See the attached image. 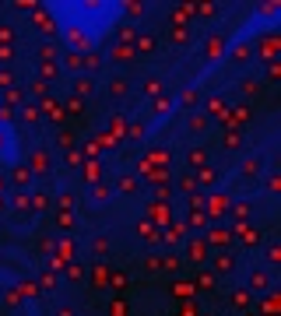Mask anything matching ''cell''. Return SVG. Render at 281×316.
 <instances>
[{"label":"cell","instance_id":"cell-20","mask_svg":"<svg viewBox=\"0 0 281 316\" xmlns=\"http://www.w3.org/2000/svg\"><path fill=\"white\" fill-rule=\"evenodd\" d=\"M201 183H204V186L214 183V172H211V169H201Z\"/></svg>","mask_w":281,"mask_h":316},{"label":"cell","instance_id":"cell-15","mask_svg":"<svg viewBox=\"0 0 281 316\" xmlns=\"http://www.w3.org/2000/svg\"><path fill=\"white\" fill-rule=\"evenodd\" d=\"M232 57H236V60H246V57H250V46H236Z\"/></svg>","mask_w":281,"mask_h":316},{"label":"cell","instance_id":"cell-16","mask_svg":"<svg viewBox=\"0 0 281 316\" xmlns=\"http://www.w3.org/2000/svg\"><path fill=\"white\" fill-rule=\"evenodd\" d=\"M120 190H123V193H134L137 183H134V179H120Z\"/></svg>","mask_w":281,"mask_h":316},{"label":"cell","instance_id":"cell-9","mask_svg":"<svg viewBox=\"0 0 281 316\" xmlns=\"http://www.w3.org/2000/svg\"><path fill=\"white\" fill-rule=\"evenodd\" d=\"M267 264H281V249L274 246V242L267 246Z\"/></svg>","mask_w":281,"mask_h":316},{"label":"cell","instance_id":"cell-4","mask_svg":"<svg viewBox=\"0 0 281 316\" xmlns=\"http://www.w3.org/2000/svg\"><path fill=\"white\" fill-rule=\"evenodd\" d=\"M257 172H260V158H250V162L243 165V176H246V179H257Z\"/></svg>","mask_w":281,"mask_h":316},{"label":"cell","instance_id":"cell-11","mask_svg":"<svg viewBox=\"0 0 281 316\" xmlns=\"http://www.w3.org/2000/svg\"><path fill=\"white\" fill-rule=\"evenodd\" d=\"M67 67L70 71H81V53H67Z\"/></svg>","mask_w":281,"mask_h":316},{"label":"cell","instance_id":"cell-27","mask_svg":"<svg viewBox=\"0 0 281 316\" xmlns=\"http://www.w3.org/2000/svg\"><path fill=\"white\" fill-rule=\"evenodd\" d=\"M0 207H4V200H0Z\"/></svg>","mask_w":281,"mask_h":316},{"label":"cell","instance_id":"cell-13","mask_svg":"<svg viewBox=\"0 0 281 316\" xmlns=\"http://www.w3.org/2000/svg\"><path fill=\"white\" fill-rule=\"evenodd\" d=\"M127 14H130V18H140V14H144V4H127Z\"/></svg>","mask_w":281,"mask_h":316},{"label":"cell","instance_id":"cell-21","mask_svg":"<svg viewBox=\"0 0 281 316\" xmlns=\"http://www.w3.org/2000/svg\"><path fill=\"white\" fill-rule=\"evenodd\" d=\"M204 222H208L204 211H194V215H190V225H204Z\"/></svg>","mask_w":281,"mask_h":316},{"label":"cell","instance_id":"cell-24","mask_svg":"<svg viewBox=\"0 0 281 316\" xmlns=\"http://www.w3.org/2000/svg\"><path fill=\"white\" fill-rule=\"evenodd\" d=\"M0 42H11V28L7 25H0Z\"/></svg>","mask_w":281,"mask_h":316},{"label":"cell","instance_id":"cell-8","mask_svg":"<svg viewBox=\"0 0 281 316\" xmlns=\"http://www.w3.org/2000/svg\"><path fill=\"white\" fill-rule=\"evenodd\" d=\"M88 91H91V81L84 78V81H74V95H77V98H81V95H88Z\"/></svg>","mask_w":281,"mask_h":316},{"label":"cell","instance_id":"cell-7","mask_svg":"<svg viewBox=\"0 0 281 316\" xmlns=\"http://www.w3.org/2000/svg\"><path fill=\"white\" fill-rule=\"evenodd\" d=\"M211 211H214V215H221V211H228V197H221V193H218V197L211 200Z\"/></svg>","mask_w":281,"mask_h":316},{"label":"cell","instance_id":"cell-1","mask_svg":"<svg viewBox=\"0 0 281 316\" xmlns=\"http://www.w3.org/2000/svg\"><path fill=\"white\" fill-rule=\"evenodd\" d=\"M32 179H35V176H32V165H18V169H14V183H18V186H32Z\"/></svg>","mask_w":281,"mask_h":316},{"label":"cell","instance_id":"cell-25","mask_svg":"<svg viewBox=\"0 0 281 316\" xmlns=\"http://www.w3.org/2000/svg\"><path fill=\"white\" fill-rule=\"evenodd\" d=\"M57 316H74V309H70V306H64V309H60Z\"/></svg>","mask_w":281,"mask_h":316},{"label":"cell","instance_id":"cell-18","mask_svg":"<svg viewBox=\"0 0 281 316\" xmlns=\"http://www.w3.org/2000/svg\"><path fill=\"white\" fill-rule=\"evenodd\" d=\"M91 249H95V253H106V249H109V242H106V239L99 236L95 242H91Z\"/></svg>","mask_w":281,"mask_h":316},{"label":"cell","instance_id":"cell-19","mask_svg":"<svg viewBox=\"0 0 281 316\" xmlns=\"http://www.w3.org/2000/svg\"><path fill=\"white\" fill-rule=\"evenodd\" d=\"M208 158H204V151H190V165H204Z\"/></svg>","mask_w":281,"mask_h":316},{"label":"cell","instance_id":"cell-26","mask_svg":"<svg viewBox=\"0 0 281 316\" xmlns=\"http://www.w3.org/2000/svg\"><path fill=\"white\" fill-rule=\"evenodd\" d=\"M0 148H4V137H0Z\"/></svg>","mask_w":281,"mask_h":316},{"label":"cell","instance_id":"cell-10","mask_svg":"<svg viewBox=\"0 0 281 316\" xmlns=\"http://www.w3.org/2000/svg\"><path fill=\"white\" fill-rule=\"evenodd\" d=\"M46 204H50V197H46V193H35V197H32V207H35V211H42Z\"/></svg>","mask_w":281,"mask_h":316},{"label":"cell","instance_id":"cell-5","mask_svg":"<svg viewBox=\"0 0 281 316\" xmlns=\"http://www.w3.org/2000/svg\"><path fill=\"white\" fill-rule=\"evenodd\" d=\"M109 95H116V98H123V95H127V81H123V78L109 81Z\"/></svg>","mask_w":281,"mask_h":316},{"label":"cell","instance_id":"cell-14","mask_svg":"<svg viewBox=\"0 0 281 316\" xmlns=\"http://www.w3.org/2000/svg\"><path fill=\"white\" fill-rule=\"evenodd\" d=\"M211 242H228V232H225V229H214V232H211Z\"/></svg>","mask_w":281,"mask_h":316},{"label":"cell","instance_id":"cell-23","mask_svg":"<svg viewBox=\"0 0 281 316\" xmlns=\"http://www.w3.org/2000/svg\"><path fill=\"white\" fill-rule=\"evenodd\" d=\"M60 207H74V197L70 193H60Z\"/></svg>","mask_w":281,"mask_h":316},{"label":"cell","instance_id":"cell-3","mask_svg":"<svg viewBox=\"0 0 281 316\" xmlns=\"http://www.w3.org/2000/svg\"><path fill=\"white\" fill-rule=\"evenodd\" d=\"M214 267H218V271H232V267H236V256H228V253H218V256H214Z\"/></svg>","mask_w":281,"mask_h":316},{"label":"cell","instance_id":"cell-6","mask_svg":"<svg viewBox=\"0 0 281 316\" xmlns=\"http://www.w3.org/2000/svg\"><path fill=\"white\" fill-rule=\"evenodd\" d=\"M140 88H144V95H158V91H162V81H158V78H148Z\"/></svg>","mask_w":281,"mask_h":316},{"label":"cell","instance_id":"cell-22","mask_svg":"<svg viewBox=\"0 0 281 316\" xmlns=\"http://www.w3.org/2000/svg\"><path fill=\"white\" fill-rule=\"evenodd\" d=\"M137 49H144V53H151V49H155V39H140V42H137Z\"/></svg>","mask_w":281,"mask_h":316},{"label":"cell","instance_id":"cell-2","mask_svg":"<svg viewBox=\"0 0 281 316\" xmlns=\"http://www.w3.org/2000/svg\"><path fill=\"white\" fill-rule=\"evenodd\" d=\"M267 285H271V278H267L264 271H253V274H250V288H253V292H264Z\"/></svg>","mask_w":281,"mask_h":316},{"label":"cell","instance_id":"cell-17","mask_svg":"<svg viewBox=\"0 0 281 316\" xmlns=\"http://www.w3.org/2000/svg\"><path fill=\"white\" fill-rule=\"evenodd\" d=\"M190 256L201 260V256H204V242H190Z\"/></svg>","mask_w":281,"mask_h":316},{"label":"cell","instance_id":"cell-12","mask_svg":"<svg viewBox=\"0 0 281 316\" xmlns=\"http://www.w3.org/2000/svg\"><path fill=\"white\" fill-rule=\"evenodd\" d=\"M28 204H32V200H28V193H18V197H14V207H21V211H28Z\"/></svg>","mask_w":281,"mask_h":316}]
</instances>
